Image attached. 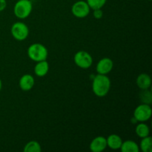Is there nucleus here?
<instances>
[{
	"mask_svg": "<svg viewBox=\"0 0 152 152\" xmlns=\"http://www.w3.org/2000/svg\"><path fill=\"white\" fill-rule=\"evenodd\" d=\"M120 149L122 152H139L140 147L134 141L129 140L123 141Z\"/></svg>",
	"mask_w": 152,
	"mask_h": 152,
	"instance_id": "14",
	"label": "nucleus"
},
{
	"mask_svg": "<svg viewBox=\"0 0 152 152\" xmlns=\"http://www.w3.org/2000/svg\"><path fill=\"white\" fill-rule=\"evenodd\" d=\"M140 148L143 152L152 151V138L150 136L142 138L140 144Z\"/></svg>",
	"mask_w": 152,
	"mask_h": 152,
	"instance_id": "16",
	"label": "nucleus"
},
{
	"mask_svg": "<svg viewBox=\"0 0 152 152\" xmlns=\"http://www.w3.org/2000/svg\"><path fill=\"white\" fill-rule=\"evenodd\" d=\"M7 7V1L6 0H0V12L3 11Z\"/></svg>",
	"mask_w": 152,
	"mask_h": 152,
	"instance_id": "21",
	"label": "nucleus"
},
{
	"mask_svg": "<svg viewBox=\"0 0 152 152\" xmlns=\"http://www.w3.org/2000/svg\"><path fill=\"white\" fill-rule=\"evenodd\" d=\"M33 10L31 0H18L13 7V13L20 19H25L30 16Z\"/></svg>",
	"mask_w": 152,
	"mask_h": 152,
	"instance_id": "3",
	"label": "nucleus"
},
{
	"mask_svg": "<svg viewBox=\"0 0 152 152\" xmlns=\"http://www.w3.org/2000/svg\"><path fill=\"white\" fill-rule=\"evenodd\" d=\"M141 91H142L140 93V99L142 101V103L151 105L152 102V94L151 91L149 89Z\"/></svg>",
	"mask_w": 152,
	"mask_h": 152,
	"instance_id": "18",
	"label": "nucleus"
},
{
	"mask_svg": "<svg viewBox=\"0 0 152 152\" xmlns=\"http://www.w3.org/2000/svg\"><path fill=\"white\" fill-rule=\"evenodd\" d=\"M92 152H102L107 148L106 138L105 137L99 136L93 139L89 145Z\"/></svg>",
	"mask_w": 152,
	"mask_h": 152,
	"instance_id": "9",
	"label": "nucleus"
},
{
	"mask_svg": "<svg viewBox=\"0 0 152 152\" xmlns=\"http://www.w3.org/2000/svg\"><path fill=\"white\" fill-rule=\"evenodd\" d=\"M113 67H114V62L112 59L108 57H104L97 62L96 71L97 74L106 75L112 71Z\"/></svg>",
	"mask_w": 152,
	"mask_h": 152,
	"instance_id": "8",
	"label": "nucleus"
},
{
	"mask_svg": "<svg viewBox=\"0 0 152 152\" xmlns=\"http://www.w3.org/2000/svg\"><path fill=\"white\" fill-rule=\"evenodd\" d=\"M107 0H86V2L91 9H102V7L106 3Z\"/></svg>",
	"mask_w": 152,
	"mask_h": 152,
	"instance_id": "19",
	"label": "nucleus"
},
{
	"mask_svg": "<svg viewBox=\"0 0 152 152\" xmlns=\"http://www.w3.org/2000/svg\"><path fill=\"white\" fill-rule=\"evenodd\" d=\"M74 63L80 68L88 69L93 64V57L91 55L85 50H79L74 56Z\"/></svg>",
	"mask_w": 152,
	"mask_h": 152,
	"instance_id": "5",
	"label": "nucleus"
},
{
	"mask_svg": "<svg viewBox=\"0 0 152 152\" xmlns=\"http://www.w3.org/2000/svg\"><path fill=\"white\" fill-rule=\"evenodd\" d=\"M90 10L91 8L88 3L86 2V1H83V0L76 1L71 7L72 14L79 19H83L88 16Z\"/></svg>",
	"mask_w": 152,
	"mask_h": 152,
	"instance_id": "6",
	"label": "nucleus"
},
{
	"mask_svg": "<svg viewBox=\"0 0 152 152\" xmlns=\"http://www.w3.org/2000/svg\"><path fill=\"white\" fill-rule=\"evenodd\" d=\"M49 64L46 60L37 62L34 67V73L37 77H43L48 73Z\"/></svg>",
	"mask_w": 152,
	"mask_h": 152,
	"instance_id": "13",
	"label": "nucleus"
},
{
	"mask_svg": "<svg viewBox=\"0 0 152 152\" xmlns=\"http://www.w3.org/2000/svg\"><path fill=\"white\" fill-rule=\"evenodd\" d=\"M149 1H151V0H149Z\"/></svg>",
	"mask_w": 152,
	"mask_h": 152,
	"instance_id": "24",
	"label": "nucleus"
},
{
	"mask_svg": "<svg viewBox=\"0 0 152 152\" xmlns=\"http://www.w3.org/2000/svg\"><path fill=\"white\" fill-rule=\"evenodd\" d=\"M34 84H35V80L31 74H24L19 82V88L25 91L31 90L34 88Z\"/></svg>",
	"mask_w": 152,
	"mask_h": 152,
	"instance_id": "10",
	"label": "nucleus"
},
{
	"mask_svg": "<svg viewBox=\"0 0 152 152\" xmlns=\"http://www.w3.org/2000/svg\"><path fill=\"white\" fill-rule=\"evenodd\" d=\"M135 132H136V134L139 137L143 138L145 137L149 136L150 129L148 125L144 123V122H141L136 126Z\"/></svg>",
	"mask_w": 152,
	"mask_h": 152,
	"instance_id": "15",
	"label": "nucleus"
},
{
	"mask_svg": "<svg viewBox=\"0 0 152 152\" xmlns=\"http://www.w3.org/2000/svg\"><path fill=\"white\" fill-rule=\"evenodd\" d=\"M1 87H2V83H1V79H0V91H1Z\"/></svg>",
	"mask_w": 152,
	"mask_h": 152,
	"instance_id": "23",
	"label": "nucleus"
},
{
	"mask_svg": "<svg viewBox=\"0 0 152 152\" xmlns=\"http://www.w3.org/2000/svg\"><path fill=\"white\" fill-rule=\"evenodd\" d=\"M111 89V80L105 74H97L93 79L92 90L94 94L99 97L106 96Z\"/></svg>",
	"mask_w": 152,
	"mask_h": 152,
	"instance_id": "1",
	"label": "nucleus"
},
{
	"mask_svg": "<svg viewBox=\"0 0 152 152\" xmlns=\"http://www.w3.org/2000/svg\"><path fill=\"white\" fill-rule=\"evenodd\" d=\"M107 147L113 150H118L121 147L123 140L119 135L112 134L106 138Z\"/></svg>",
	"mask_w": 152,
	"mask_h": 152,
	"instance_id": "12",
	"label": "nucleus"
},
{
	"mask_svg": "<svg viewBox=\"0 0 152 152\" xmlns=\"http://www.w3.org/2000/svg\"><path fill=\"white\" fill-rule=\"evenodd\" d=\"M137 86L140 90L149 89L151 86V79L148 74H140L137 78Z\"/></svg>",
	"mask_w": 152,
	"mask_h": 152,
	"instance_id": "11",
	"label": "nucleus"
},
{
	"mask_svg": "<svg viewBox=\"0 0 152 152\" xmlns=\"http://www.w3.org/2000/svg\"><path fill=\"white\" fill-rule=\"evenodd\" d=\"M152 114V109L151 105L148 104L142 103L139 105L134 111V117L138 122H146L151 118Z\"/></svg>",
	"mask_w": 152,
	"mask_h": 152,
	"instance_id": "7",
	"label": "nucleus"
},
{
	"mask_svg": "<svg viewBox=\"0 0 152 152\" xmlns=\"http://www.w3.org/2000/svg\"><path fill=\"white\" fill-rule=\"evenodd\" d=\"M131 122H132V123H133V124H136V123H139V122H138L137 120V119L135 118V117H134V116H133V117H132V120H131Z\"/></svg>",
	"mask_w": 152,
	"mask_h": 152,
	"instance_id": "22",
	"label": "nucleus"
},
{
	"mask_svg": "<svg viewBox=\"0 0 152 152\" xmlns=\"http://www.w3.org/2000/svg\"><path fill=\"white\" fill-rule=\"evenodd\" d=\"M93 15L95 19H100L103 16V11L102 10V9H95L94 10Z\"/></svg>",
	"mask_w": 152,
	"mask_h": 152,
	"instance_id": "20",
	"label": "nucleus"
},
{
	"mask_svg": "<svg viewBox=\"0 0 152 152\" xmlns=\"http://www.w3.org/2000/svg\"><path fill=\"white\" fill-rule=\"evenodd\" d=\"M12 36L17 41H24L29 35V28L26 24L22 22H17L13 24L10 28Z\"/></svg>",
	"mask_w": 152,
	"mask_h": 152,
	"instance_id": "4",
	"label": "nucleus"
},
{
	"mask_svg": "<svg viewBox=\"0 0 152 152\" xmlns=\"http://www.w3.org/2000/svg\"><path fill=\"white\" fill-rule=\"evenodd\" d=\"M28 56L31 60L37 62L39 61L46 60L48 55V49L45 45L40 43L31 44L28 48Z\"/></svg>",
	"mask_w": 152,
	"mask_h": 152,
	"instance_id": "2",
	"label": "nucleus"
},
{
	"mask_svg": "<svg viewBox=\"0 0 152 152\" xmlns=\"http://www.w3.org/2000/svg\"><path fill=\"white\" fill-rule=\"evenodd\" d=\"M25 152H41L42 148L40 144L37 141L31 140L28 142L24 147Z\"/></svg>",
	"mask_w": 152,
	"mask_h": 152,
	"instance_id": "17",
	"label": "nucleus"
}]
</instances>
